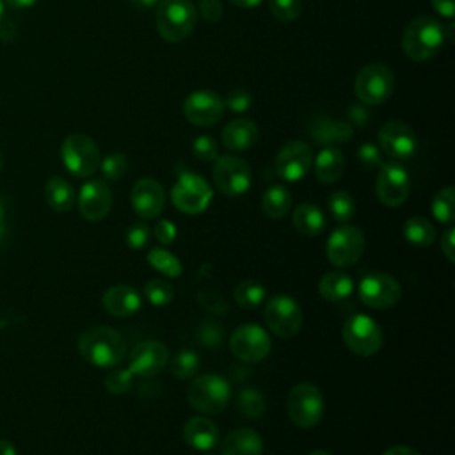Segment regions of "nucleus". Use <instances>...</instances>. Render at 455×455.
<instances>
[{
    "label": "nucleus",
    "instance_id": "obj_56",
    "mask_svg": "<svg viewBox=\"0 0 455 455\" xmlns=\"http://www.w3.org/2000/svg\"><path fill=\"white\" fill-rule=\"evenodd\" d=\"M0 455H16V448L7 439H0Z\"/></svg>",
    "mask_w": 455,
    "mask_h": 455
},
{
    "label": "nucleus",
    "instance_id": "obj_25",
    "mask_svg": "<svg viewBox=\"0 0 455 455\" xmlns=\"http://www.w3.org/2000/svg\"><path fill=\"white\" fill-rule=\"evenodd\" d=\"M309 135L316 140V144L322 146H331V144H343L347 140H350L354 130L348 123L345 121H332L329 117L318 116L311 121V124L307 126Z\"/></svg>",
    "mask_w": 455,
    "mask_h": 455
},
{
    "label": "nucleus",
    "instance_id": "obj_54",
    "mask_svg": "<svg viewBox=\"0 0 455 455\" xmlns=\"http://www.w3.org/2000/svg\"><path fill=\"white\" fill-rule=\"evenodd\" d=\"M5 231H7V226H5V201H4V197H0V242L5 238Z\"/></svg>",
    "mask_w": 455,
    "mask_h": 455
},
{
    "label": "nucleus",
    "instance_id": "obj_3",
    "mask_svg": "<svg viewBox=\"0 0 455 455\" xmlns=\"http://www.w3.org/2000/svg\"><path fill=\"white\" fill-rule=\"evenodd\" d=\"M155 21L162 39L180 43L192 34L197 21V9L190 0H160Z\"/></svg>",
    "mask_w": 455,
    "mask_h": 455
},
{
    "label": "nucleus",
    "instance_id": "obj_10",
    "mask_svg": "<svg viewBox=\"0 0 455 455\" xmlns=\"http://www.w3.org/2000/svg\"><path fill=\"white\" fill-rule=\"evenodd\" d=\"M364 245L366 240L359 228L339 226L329 235L325 243V254L334 267L347 268L359 261L364 252Z\"/></svg>",
    "mask_w": 455,
    "mask_h": 455
},
{
    "label": "nucleus",
    "instance_id": "obj_24",
    "mask_svg": "<svg viewBox=\"0 0 455 455\" xmlns=\"http://www.w3.org/2000/svg\"><path fill=\"white\" fill-rule=\"evenodd\" d=\"M263 441L252 428L240 427L231 430L220 443V455H261Z\"/></svg>",
    "mask_w": 455,
    "mask_h": 455
},
{
    "label": "nucleus",
    "instance_id": "obj_58",
    "mask_svg": "<svg viewBox=\"0 0 455 455\" xmlns=\"http://www.w3.org/2000/svg\"><path fill=\"white\" fill-rule=\"evenodd\" d=\"M233 5H238V7H245V9H249V7H256V5H259L261 4V0H229Z\"/></svg>",
    "mask_w": 455,
    "mask_h": 455
},
{
    "label": "nucleus",
    "instance_id": "obj_60",
    "mask_svg": "<svg viewBox=\"0 0 455 455\" xmlns=\"http://www.w3.org/2000/svg\"><path fill=\"white\" fill-rule=\"evenodd\" d=\"M4 14H5V4L4 0H0V21L4 20Z\"/></svg>",
    "mask_w": 455,
    "mask_h": 455
},
{
    "label": "nucleus",
    "instance_id": "obj_46",
    "mask_svg": "<svg viewBox=\"0 0 455 455\" xmlns=\"http://www.w3.org/2000/svg\"><path fill=\"white\" fill-rule=\"evenodd\" d=\"M149 242V228L144 222H133L126 229V243L133 251H140Z\"/></svg>",
    "mask_w": 455,
    "mask_h": 455
},
{
    "label": "nucleus",
    "instance_id": "obj_22",
    "mask_svg": "<svg viewBox=\"0 0 455 455\" xmlns=\"http://www.w3.org/2000/svg\"><path fill=\"white\" fill-rule=\"evenodd\" d=\"M103 309L112 316H132L142 306V297L139 290L128 284H116L110 286L101 297Z\"/></svg>",
    "mask_w": 455,
    "mask_h": 455
},
{
    "label": "nucleus",
    "instance_id": "obj_40",
    "mask_svg": "<svg viewBox=\"0 0 455 455\" xmlns=\"http://www.w3.org/2000/svg\"><path fill=\"white\" fill-rule=\"evenodd\" d=\"M101 172L107 180H121L128 171V158L124 153H110L100 162Z\"/></svg>",
    "mask_w": 455,
    "mask_h": 455
},
{
    "label": "nucleus",
    "instance_id": "obj_21",
    "mask_svg": "<svg viewBox=\"0 0 455 455\" xmlns=\"http://www.w3.org/2000/svg\"><path fill=\"white\" fill-rule=\"evenodd\" d=\"M132 208L140 219H155L164 212L165 192L153 178H140L130 194Z\"/></svg>",
    "mask_w": 455,
    "mask_h": 455
},
{
    "label": "nucleus",
    "instance_id": "obj_11",
    "mask_svg": "<svg viewBox=\"0 0 455 455\" xmlns=\"http://www.w3.org/2000/svg\"><path fill=\"white\" fill-rule=\"evenodd\" d=\"M267 327L279 338H293L302 327V309L288 295H274L263 311Z\"/></svg>",
    "mask_w": 455,
    "mask_h": 455
},
{
    "label": "nucleus",
    "instance_id": "obj_49",
    "mask_svg": "<svg viewBox=\"0 0 455 455\" xmlns=\"http://www.w3.org/2000/svg\"><path fill=\"white\" fill-rule=\"evenodd\" d=\"M199 12H201L203 20L215 23L222 18V4H220V0H201Z\"/></svg>",
    "mask_w": 455,
    "mask_h": 455
},
{
    "label": "nucleus",
    "instance_id": "obj_44",
    "mask_svg": "<svg viewBox=\"0 0 455 455\" xmlns=\"http://www.w3.org/2000/svg\"><path fill=\"white\" fill-rule=\"evenodd\" d=\"M224 105H226L229 110H233L235 114H243V112H247V110L251 108V105H252V96H251V92H249L247 89H243V87H235V89H231V91L228 92Z\"/></svg>",
    "mask_w": 455,
    "mask_h": 455
},
{
    "label": "nucleus",
    "instance_id": "obj_47",
    "mask_svg": "<svg viewBox=\"0 0 455 455\" xmlns=\"http://www.w3.org/2000/svg\"><path fill=\"white\" fill-rule=\"evenodd\" d=\"M197 300L204 309H208L215 315H222L229 309L224 297L219 291H213V290H203L201 293H197Z\"/></svg>",
    "mask_w": 455,
    "mask_h": 455
},
{
    "label": "nucleus",
    "instance_id": "obj_6",
    "mask_svg": "<svg viewBox=\"0 0 455 455\" xmlns=\"http://www.w3.org/2000/svg\"><path fill=\"white\" fill-rule=\"evenodd\" d=\"M341 336L350 352L361 357L375 355L384 343V332L380 325L371 316L363 313L352 315L345 320Z\"/></svg>",
    "mask_w": 455,
    "mask_h": 455
},
{
    "label": "nucleus",
    "instance_id": "obj_27",
    "mask_svg": "<svg viewBox=\"0 0 455 455\" xmlns=\"http://www.w3.org/2000/svg\"><path fill=\"white\" fill-rule=\"evenodd\" d=\"M313 164H315V176H316L318 181L334 183L343 174L345 156L338 148L327 146L316 155Z\"/></svg>",
    "mask_w": 455,
    "mask_h": 455
},
{
    "label": "nucleus",
    "instance_id": "obj_15",
    "mask_svg": "<svg viewBox=\"0 0 455 455\" xmlns=\"http://www.w3.org/2000/svg\"><path fill=\"white\" fill-rule=\"evenodd\" d=\"M379 199L386 206H400L405 203L411 192V178L403 165L396 162H382L379 167V176L375 183Z\"/></svg>",
    "mask_w": 455,
    "mask_h": 455
},
{
    "label": "nucleus",
    "instance_id": "obj_26",
    "mask_svg": "<svg viewBox=\"0 0 455 455\" xmlns=\"http://www.w3.org/2000/svg\"><path fill=\"white\" fill-rule=\"evenodd\" d=\"M258 140V126L251 119L238 117L222 130V142L231 151H245Z\"/></svg>",
    "mask_w": 455,
    "mask_h": 455
},
{
    "label": "nucleus",
    "instance_id": "obj_34",
    "mask_svg": "<svg viewBox=\"0 0 455 455\" xmlns=\"http://www.w3.org/2000/svg\"><path fill=\"white\" fill-rule=\"evenodd\" d=\"M233 297H235V302L240 307L254 309L259 304H263V300L267 297V290L261 283H258L254 279H245V281L236 284V288L233 291Z\"/></svg>",
    "mask_w": 455,
    "mask_h": 455
},
{
    "label": "nucleus",
    "instance_id": "obj_52",
    "mask_svg": "<svg viewBox=\"0 0 455 455\" xmlns=\"http://www.w3.org/2000/svg\"><path fill=\"white\" fill-rule=\"evenodd\" d=\"M432 7L435 9L437 14L453 20V12H455V0H432Z\"/></svg>",
    "mask_w": 455,
    "mask_h": 455
},
{
    "label": "nucleus",
    "instance_id": "obj_18",
    "mask_svg": "<svg viewBox=\"0 0 455 455\" xmlns=\"http://www.w3.org/2000/svg\"><path fill=\"white\" fill-rule=\"evenodd\" d=\"M313 165V151L306 142L290 140L275 156V172L286 181L302 180Z\"/></svg>",
    "mask_w": 455,
    "mask_h": 455
},
{
    "label": "nucleus",
    "instance_id": "obj_42",
    "mask_svg": "<svg viewBox=\"0 0 455 455\" xmlns=\"http://www.w3.org/2000/svg\"><path fill=\"white\" fill-rule=\"evenodd\" d=\"M197 339L208 348H219L222 345V339H224V331L217 322L204 320L197 327Z\"/></svg>",
    "mask_w": 455,
    "mask_h": 455
},
{
    "label": "nucleus",
    "instance_id": "obj_5",
    "mask_svg": "<svg viewBox=\"0 0 455 455\" xmlns=\"http://www.w3.org/2000/svg\"><path fill=\"white\" fill-rule=\"evenodd\" d=\"M286 411L293 425L311 428L320 423L325 412V402L320 389L309 382L293 386L286 398Z\"/></svg>",
    "mask_w": 455,
    "mask_h": 455
},
{
    "label": "nucleus",
    "instance_id": "obj_12",
    "mask_svg": "<svg viewBox=\"0 0 455 455\" xmlns=\"http://www.w3.org/2000/svg\"><path fill=\"white\" fill-rule=\"evenodd\" d=\"M212 176H213L215 187L224 196H229V197L243 196L249 190L252 181L249 165L235 155L217 156Z\"/></svg>",
    "mask_w": 455,
    "mask_h": 455
},
{
    "label": "nucleus",
    "instance_id": "obj_41",
    "mask_svg": "<svg viewBox=\"0 0 455 455\" xmlns=\"http://www.w3.org/2000/svg\"><path fill=\"white\" fill-rule=\"evenodd\" d=\"M133 384V373L128 368H116L105 377V387L112 395H124Z\"/></svg>",
    "mask_w": 455,
    "mask_h": 455
},
{
    "label": "nucleus",
    "instance_id": "obj_38",
    "mask_svg": "<svg viewBox=\"0 0 455 455\" xmlns=\"http://www.w3.org/2000/svg\"><path fill=\"white\" fill-rule=\"evenodd\" d=\"M199 364H201L199 355L194 350H190V348H183V350H180L172 357V361H171V373L178 380H187V379H192L197 373Z\"/></svg>",
    "mask_w": 455,
    "mask_h": 455
},
{
    "label": "nucleus",
    "instance_id": "obj_62",
    "mask_svg": "<svg viewBox=\"0 0 455 455\" xmlns=\"http://www.w3.org/2000/svg\"><path fill=\"white\" fill-rule=\"evenodd\" d=\"M210 455H212V453H210Z\"/></svg>",
    "mask_w": 455,
    "mask_h": 455
},
{
    "label": "nucleus",
    "instance_id": "obj_7",
    "mask_svg": "<svg viewBox=\"0 0 455 455\" xmlns=\"http://www.w3.org/2000/svg\"><path fill=\"white\" fill-rule=\"evenodd\" d=\"M60 156L66 169L76 178H89L100 169V149L96 142L84 133H71L62 140Z\"/></svg>",
    "mask_w": 455,
    "mask_h": 455
},
{
    "label": "nucleus",
    "instance_id": "obj_45",
    "mask_svg": "<svg viewBox=\"0 0 455 455\" xmlns=\"http://www.w3.org/2000/svg\"><path fill=\"white\" fill-rule=\"evenodd\" d=\"M192 153L203 162H212L219 156V146L210 135H199L192 144Z\"/></svg>",
    "mask_w": 455,
    "mask_h": 455
},
{
    "label": "nucleus",
    "instance_id": "obj_50",
    "mask_svg": "<svg viewBox=\"0 0 455 455\" xmlns=\"http://www.w3.org/2000/svg\"><path fill=\"white\" fill-rule=\"evenodd\" d=\"M176 226L171 220H158L155 226V236L162 245H169L174 242L176 238Z\"/></svg>",
    "mask_w": 455,
    "mask_h": 455
},
{
    "label": "nucleus",
    "instance_id": "obj_39",
    "mask_svg": "<svg viewBox=\"0 0 455 455\" xmlns=\"http://www.w3.org/2000/svg\"><path fill=\"white\" fill-rule=\"evenodd\" d=\"M144 297L148 299L149 304L156 306V307H164L167 304L172 302L174 299V288L169 281L165 279H160V277H155V279H149L146 284H144V290H142Z\"/></svg>",
    "mask_w": 455,
    "mask_h": 455
},
{
    "label": "nucleus",
    "instance_id": "obj_61",
    "mask_svg": "<svg viewBox=\"0 0 455 455\" xmlns=\"http://www.w3.org/2000/svg\"><path fill=\"white\" fill-rule=\"evenodd\" d=\"M0 169H2V153H0Z\"/></svg>",
    "mask_w": 455,
    "mask_h": 455
},
{
    "label": "nucleus",
    "instance_id": "obj_30",
    "mask_svg": "<svg viewBox=\"0 0 455 455\" xmlns=\"http://www.w3.org/2000/svg\"><path fill=\"white\" fill-rule=\"evenodd\" d=\"M44 199H46V204L53 212L62 213V212L71 210V206L75 203V190L69 181H66L60 176H53L44 185Z\"/></svg>",
    "mask_w": 455,
    "mask_h": 455
},
{
    "label": "nucleus",
    "instance_id": "obj_55",
    "mask_svg": "<svg viewBox=\"0 0 455 455\" xmlns=\"http://www.w3.org/2000/svg\"><path fill=\"white\" fill-rule=\"evenodd\" d=\"M37 0H4V4H7L12 9H27L30 5H34Z\"/></svg>",
    "mask_w": 455,
    "mask_h": 455
},
{
    "label": "nucleus",
    "instance_id": "obj_53",
    "mask_svg": "<svg viewBox=\"0 0 455 455\" xmlns=\"http://www.w3.org/2000/svg\"><path fill=\"white\" fill-rule=\"evenodd\" d=\"M382 455H421V453H418L414 448H411V446H403V444H398V446H391V448H387Z\"/></svg>",
    "mask_w": 455,
    "mask_h": 455
},
{
    "label": "nucleus",
    "instance_id": "obj_35",
    "mask_svg": "<svg viewBox=\"0 0 455 455\" xmlns=\"http://www.w3.org/2000/svg\"><path fill=\"white\" fill-rule=\"evenodd\" d=\"M327 208L331 217L339 224L348 222L355 213L354 197L347 190H334L327 199Z\"/></svg>",
    "mask_w": 455,
    "mask_h": 455
},
{
    "label": "nucleus",
    "instance_id": "obj_48",
    "mask_svg": "<svg viewBox=\"0 0 455 455\" xmlns=\"http://www.w3.org/2000/svg\"><path fill=\"white\" fill-rule=\"evenodd\" d=\"M357 156H359L361 164L366 165V167H380V164H382L380 149H379L375 144H371V142L363 144V146L357 149Z\"/></svg>",
    "mask_w": 455,
    "mask_h": 455
},
{
    "label": "nucleus",
    "instance_id": "obj_20",
    "mask_svg": "<svg viewBox=\"0 0 455 455\" xmlns=\"http://www.w3.org/2000/svg\"><path fill=\"white\" fill-rule=\"evenodd\" d=\"M112 208V190L103 180H91L82 185L78 210L85 220L96 222L108 215Z\"/></svg>",
    "mask_w": 455,
    "mask_h": 455
},
{
    "label": "nucleus",
    "instance_id": "obj_14",
    "mask_svg": "<svg viewBox=\"0 0 455 455\" xmlns=\"http://www.w3.org/2000/svg\"><path fill=\"white\" fill-rule=\"evenodd\" d=\"M229 348L243 363H259L268 355L272 341L263 327L243 323L231 332Z\"/></svg>",
    "mask_w": 455,
    "mask_h": 455
},
{
    "label": "nucleus",
    "instance_id": "obj_9",
    "mask_svg": "<svg viewBox=\"0 0 455 455\" xmlns=\"http://www.w3.org/2000/svg\"><path fill=\"white\" fill-rule=\"evenodd\" d=\"M395 91V76L384 64H368L359 69L354 80V92L364 105H380Z\"/></svg>",
    "mask_w": 455,
    "mask_h": 455
},
{
    "label": "nucleus",
    "instance_id": "obj_16",
    "mask_svg": "<svg viewBox=\"0 0 455 455\" xmlns=\"http://www.w3.org/2000/svg\"><path fill=\"white\" fill-rule=\"evenodd\" d=\"M169 363V350L162 341L144 339L128 355V370L142 379L158 375Z\"/></svg>",
    "mask_w": 455,
    "mask_h": 455
},
{
    "label": "nucleus",
    "instance_id": "obj_43",
    "mask_svg": "<svg viewBox=\"0 0 455 455\" xmlns=\"http://www.w3.org/2000/svg\"><path fill=\"white\" fill-rule=\"evenodd\" d=\"M268 9L281 21H293L300 14V0H268Z\"/></svg>",
    "mask_w": 455,
    "mask_h": 455
},
{
    "label": "nucleus",
    "instance_id": "obj_13",
    "mask_svg": "<svg viewBox=\"0 0 455 455\" xmlns=\"http://www.w3.org/2000/svg\"><path fill=\"white\" fill-rule=\"evenodd\" d=\"M361 302L371 309H387L402 297L400 283L386 272H370L357 284Z\"/></svg>",
    "mask_w": 455,
    "mask_h": 455
},
{
    "label": "nucleus",
    "instance_id": "obj_32",
    "mask_svg": "<svg viewBox=\"0 0 455 455\" xmlns=\"http://www.w3.org/2000/svg\"><path fill=\"white\" fill-rule=\"evenodd\" d=\"M435 228L425 217H411L403 224V236L416 247H428L435 240Z\"/></svg>",
    "mask_w": 455,
    "mask_h": 455
},
{
    "label": "nucleus",
    "instance_id": "obj_51",
    "mask_svg": "<svg viewBox=\"0 0 455 455\" xmlns=\"http://www.w3.org/2000/svg\"><path fill=\"white\" fill-rule=\"evenodd\" d=\"M441 251L450 263L455 261V228H448L441 236Z\"/></svg>",
    "mask_w": 455,
    "mask_h": 455
},
{
    "label": "nucleus",
    "instance_id": "obj_23",
    "mask_svg": "<svg viewBox=\"0 0 455 455\" xmlns=\"http://www.w3.org/2000/svg\"><path fill=\"white\" fill-rule=\"evenodd\" d=\"M183 439L190 448L208 451L219 443V427L204 416H194L183 425Z\"/></svg>",
    "mask_w": 455,
    "mask_h": 455
},
{
    "label": "nucleus",
    "instance_id": "obj_31",
    "mask_svg": "<svg viewBox=\"0 0 455 455\" xmlns=\"http://www.w3.org/2000/svg\"><path fill=\"white\" fill-rule=\"evenodd\" d=\"M290 206H291V194L284 185H270L261 197V208L270 219L284 217Z\"/></svg>",
    "mask_w": 455,
    "mask_h": 455
},
{
    "label": "nucleus",
    "instance_id": "obj_17",
    "mask_svg": "<svg viewBox=\"0 0 455 455\" xmlns=\"http://www.w3.org/2000/svg\"><path fill=\"white\" fill-rule=\"evenodd\" d=\"M224 100L213 91H196L187 96L183 103V114L188 123L196 126H212L224 116Z\"/></svg>",
    "mask_w": 455,
    "mask_h": 455
},
{
    "label": "nucleus",
    "instance_id": "obj_29",
    "mask_svg": "<svg viewBox=\"0 0 455 455\" xmlns=\"http://www.w3.org/2000/svg\"><path fill=\"white\" fill-rule=\"evenodd\" d=\"M293 226L299 233L306 236H316L325 228V215L323 212L313 203H302L293 210Z\"/></svg>",
    "mask_w": 455,
    "mask_h": 455
},
{
    "label": "nucleus",
    "instance_id": "obj_36",
    "mask_svg": "<svg viewBox=\"0 0 455 455\" xmlns=\"http://www.w3.org/2000/svg\"><path fill=\"white\" fill-rule=\"evenodd\" d=\"M236 409L243 418L256 419L265 412V398L259 389L245 387L236 396Z\"/></svg>",
    "mask_w": 455,
    "mask_h": 455
},
{
    "label": "nucleus",
    "instance_id": "obj_33",
    "mask_svg": "<svg viewBox=\"0 0 455 455\" xmlns=\"http://www.w3.org/2000/svg\"><path fill=\"white\" fill-rule=\"evenodd\" d=\"M148 263L151 265V268H155L156 272H160L165 277H180L183 272V265L181 261L167 249L164 247H155L149 249L148 252Z\"/></svg>",
    "mask_w": 455,
    "mask_h": 455
},
{
    "label": "nucleus",
    "instance_id": "obj_19",
    "mask_svg": "<svg viewBox=\"0 0 455 455\" xmlns=\"http://www.w3.org/2000/svg\"><path fill=\"white\" fill-rule=\"evenodd\" d=\"M379 144L387 156L395 160H407L416 153L418 139L416 132L407 123L387 121L379 130Z\"/></svg>",
    "mask_w": 455,
    "mask_h": 455
},
{
    "label": "nucleus",
    "instance_id": "obj_1",
    "mask_svg": "<svg viewBox=\"0 0 455 455\" xmlns=\"http://www.w3.org/2000/svg\"><path fill=\"white\" fill-rule=\"evenodd\" d=\"M78 352L87 363L98 368H114L126 355V341L117 329L94 325L80 334Z\"/></svg>",
    "mask_w": 455,
    "mask_h": 455
},
{
    "label": "nucleus",
    "instance_id": "obj_8",
    "mask_svg": "<svg viewBox=\"0 0 455 455\" xmlns=\"http://www.w3.org/2000/svg\"><path fill=\"white\" fill-rule=\"evenodd\" d=\"M212 197L213 192L210 183L203 176L190 171H181L178 181L171 190V201L176 210L188 215H197L204 212L210 206Z\"/></svg>",
    "mask_w": 455,
    "mask_h": 455
},
{
    "label": "nucleus",
    "instance_id": "obj_2",
    "mask_svg": "<svg viewBox=\"0 0 455 455\" xmlns=\"http://www.w3.org/2000/svg\"><path fill=\"white\" fill-rule=\"evenodd\" d=\"M444 43L443 25L430 16L414 18L403 30L402 48L416 62H425L441 50Z\"/></svg>",
    "mask_w": 455,
    "mask_h": 455
},
{
    "label": "nucleus",
    "instance_id": "obj_4",
    "mask_svg": "<svg viewBox=\"0 0 455 455\" xmlns=\"http://www.w3.org/2000/svg\"><path fill=\"white\" fill-rule=\"evenodd\" d=\"M187 398L192 409L203 414H219L226 409L231 398V387L224 377L217 373H203L188 384Z\"/></svg>",
    "mask_w": 455,
    "mask_h": 455
},
{
    "label": "nucleus",
    "instance_id": "obj_59",
    "mask_svg": "<svg viewBox=\"0 0 455 455\" xmlns=\"http://www.w3.org/2000/svg\"><path fill=\"white\" fill-rule=\"evenodd\" d=\"M307 455H331V453L325 451V450H315V451H311V453H307Z\"/></svg>",
    "mask_w": 455,
    "mask_h": 455
},
{
    "label": "nucleus",
    "instance_id": "obj_57",
    "mask_svg": "<svg viewBox=\"0 0 455 455\" xmlns=\"http://www.w3.org/2000/svg\"><path fill=\"white\" fill-rule=\"evenodd\" d=\"M130 2H132V5L137 7V9H151V7L158 5L160 0H130Z\"/></svg>",
    "mask_w": 455,
    "mask_h": 455
},
{
    "label": "nucleus",
    "instance_id": "obj_37",
    "mask_svg": "<svg viewBox=\"0 0 455 455\" xmlns=\"http://www.w3.org/2000/svg\"><path fill=\"white\" fill-rule=\"evenodd\" d=\"M432 215L441 224H451L455 219V188L444 187L432 199Z\"/></svg>",
    "mask_w": 455,
    "mask_h": 455
},
{
    "label": "nucleus",
    "instance_id": "obj_28",
    "mask_svg": "<svg viewBox=\"0 0 455 455\" xmlns=\"http://www.w3.org/2000/svg\"><path fill=\"white\" fill-rule=\"evenodd\" d=\"M320 295L329 302H339L352 295L354 291V279L339 270H332L322 275L318 283Z\"/></svg>",
    "mask_w": 455,
    "mask_h": 455
}]
</instances>
